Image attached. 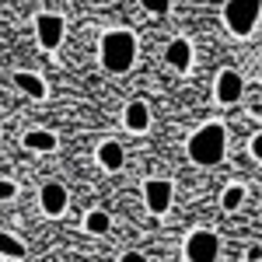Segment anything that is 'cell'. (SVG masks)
Listing matches in <instances>:
<instances>
[{
  "instance_id": "7",
  "label": "cell",
  "mask_w": 262,
  "mask_h": 262,
  "mask_svg": "<svg viewBox=\"0 0 262 262\" xmlns=\"http://www.w3.org/2000/svg\"><path fill=\"white\" fill-rule=\"evenodd\" d=\"M35 35H39V42H42V49H56L63 42V18L60 14H39L35 18Z\"/></svg>"
},
{
  "instance_id": "9",
  "label": "cell",
  "mask_w": 262,
  "mask_h": 262,
  "mask_svg": "<svg viewBox=\"0 0 262 262\" xmlns=\"http://www.w3.org/2000/svg\"><path fill=\"white\" fill-rule=\"evenodd\" d=\"M122 122H126L129 133H143V129L150 126V108H147V101L133 98L129 105H126V112H122Z\"/></svg>"
},
{
  "instance_id": "19",
  "label": "cell",
  "mask_w": 262,
  "mask_h": 262,
  "mask_svg": "<svg viewBox=\"0 0 262 262\" xmlns=\"http://www.w3.org/2000/svg\"><path fill=\"white\" fill-rule=\"evenodd\" d=\"M252 158H259V161H262V133L252 137Z\"/></svg>"
},
{
  "instance_id": "2",
  "label": "cell",
  "mask_w": 262,
  "mask_h": 262,
  "mask_svg": "<svg viewBox=\"0 0 262 262\" xmlns=\"http://www.w3.org/2000/svg\"><path fill=\"white\" fill-rule=\"evenodd\" d=\"M224 150H227V129L221 122H206L203 129L189 137V158L203 168H213L224 158Z\"/></svg>"
},
{
  "instance_id": "17",
  "label": "cell",
  "mask_w": 262,
  "mask_h": 262,
  "mask_svg": "<svg viewBox=\"0 0 262 262\" xmlns=\"http://www.w3.org/2000/svg\"><path fill=\"white\" fill-rule=\"evenodd\" d=\"M143 11H150V14H168V7H171V0H140Z\"/></svg>"
},
{
  "instance_id": "6",
  "label": "cell",
  "mask_w": 262,
  "mask_h": 262,
  "mask_svg": "<svg viewBox=\"0 0 262 262\" xmlns=\"http://www.w3.org/2000/svg\"><path fill=\"white\" fill-rule=\"evenodd\" d=\"M67 203H70V192H67V185L60 182H46L39 192V206L42 213H49V217H60L63 210H67Z\"/></svg>"
},
{
  "instance_id": "14",
  "label": "cell",
  "mask_w": 262,
  "mask_h": 262,
  "mask_svg": "<svg viewBox=\"0 0 262 262\" xmlns=\"http://www.w3.org/2000/svg\"><path fill=\"white\" fill-rule=\"evenodd\" d=\"M0 255H7V259H25V255H28V248H25L14 234L0 231Z\"/></svg>"
},
{
  "instance_id": "11",
  "label": "cell",
  "mask_w": 262,
  "mask_h": 262,
  "mask_svg": "<svg viewBox=\"0 0 262 262\" xmlns=\"http://www.w3.org/2000/svg\"><path fill=\"white\" fill-rule=\"evenodd\" d=\"M122 161H126V158H122V147L116 140H105L98 147V164L105 168V171H119Z\"/></svg>"
},
{
  "instance_id": "1",
  "label": "cell",
  "mask_w": 262,
  "mask_h": 262,
  "mask_svg": "<svg viewBox=\"0 0 262 262\" xmlns=\"http://www.w3.org/2000/svg\"><path fill=\"white\" fill-rule=\"evenodd\" d=\"M137 63V35L129 28H116L101 35V67L108 74H126Z\"/></svg>"
},
{
  "instance_id": "4",
  "label": "cell",
  "mask_w": 262,
  "mask_h": 262,
  "mask_svg": "<svg viewBox=\"0 0 262 262\" xmlns=\"http://www.w3.org/2000/svg\"><path fill=\"white\" fill-rule=\"evenodd\" d=\"M185 259L189 262H217L221 259V238L213 231H192L185 238Z\"/></svg>"
},
{
  "instance_id": "12",
  "label": "cell",
  "mask_w": 262,
  "mask_h": 262,
  "mask_svg": "<svg viewBox=\"0 0 262 262\" xmlns=\"http://www.w3.org/2000/svg\"><path fill=\"white\" fill-rule=\"evenodd\" d=\"M21 143L28 150H56V133H49V129H28Z\"/></svg>"
},
{
  "instance_id": "3",
  "label": "cell",
  "mask_w": 262,
  "mask_h": 262,
  "mask_svg": "<svg viewBox=\"0 0 262 262\" xmlns=\"http://www.w3.org/2000/svg\"><path fill=\"white\" fill-rule=\"evenodd\" d=\"M259 14H262V0H227V7H224V25H227L231 35L245 39V35H252Z\"/></svg>"
},
{
  "instance_id": "10",
  "label": "cell",
  "mask_w": 262,
  "mask_h": 262,
  "mask_svg": "<svg viewBox=\"0 0 262 262\" xmlns=\"http://www.w3.org/2000/svg\"><path fill=\"white\" fill-rule=\"evenodd\" d=\"M168 63H171L175 70H189V63H192V46H189V39H171L168 42Z\"/></svg>"
},
{
  "instance_id": "16",
  "label": "cell",
  "mask_w": 262,
  "mask_h": 262,
  "mask_svg": "<svg viewBox=\"0 0 262 262\" xmlns=\"http://www.w3.org/2000/svg\"><path fill=\"white\" fill-rule=\"evenodd\" d=\"M242 203H245V189L242 185H231V189L224 192V210H238Z\"/></svg>"
},
{
  "instance_id": "15",
  "label": "cell",
  "mask_w": 262,
  "mask_h": 262,
  "mask_svg": "<svg viewBox=\"0 0 262 262\" xmlns=\"http://www.w3.org/2000/svg\"><path fill=\"white\" fill-rule=\"evenodd\" d=\"M84 227H88L91 234H108V231H112V217H108L105 210H91V213H88V224H84Z\"/></svg>"
},
{
  "instance_id": "5",
  "label": "cell",
  "mask_w": 262,
  "mask_h": 262,
  "mask_svg": "<svg viewBox=\"0 0 262 262\" xmlns=\"http://www.w3.org/2000/svg\"><path fill=\"white\" fill-rule=\"evenodd\" d=\"M143 200H147L150 213H168V206L175 200V189H171V182H164V179H147L143 182Z\"/></svg>"
},
{
  "instance_id": "13",
  "label": "cell",
  "mask_w": 262,
  "mask_h": 262,
  "mask_svg": "<svg viewBox=\"0 0 262 262\" xmlns=\"http://www.w3.org/2000/svg\"><path fill=\"white\" fill-rule=\"evenodd\" d=\"M14 84H18L25 95H32V98H46V81H42L39 74L21 70V74H14Z\"/></svg>"
},
{
  "instance_id": "8",
  "label": "cell",
  "mask_w": 262,
  "mask_h": 262,
  "mask_svg": "<svg viewBox=\"0 0 262 262\" xmlns=\"http://www.w3.org/2000/svg\"><path fill=\"white\" fill-rule=\"evenodd\" d=\"M245 84H242V74L238 70H221L217 74V101L221 105H234V101L242 98Z\"/></svg>"
},
{
  "instance_id": "18",
  "label": "cell",
  "mask_w": 262,
  "mask_h": 262,
  "mask_svg": "<svg viewBox=\"0 0 262 262\" xmlns=\"http://www.w3.org/2000/svg\"><path fill=\"white\" fill-rule=\"evenodd\" d=\"M14 196H18V185L7 182V179H0V200H14Z\"/></svg>"
},
{
  "instance_id": "20",
  "label": "cell",
  "mask_w": 262,
  "mask_h": 262,
  "mask_svg": "<svg viewBox=\"0 0 262 262\" xmlns=\"http://www.w3.org/2000/svg\"><path fill=\"white\" fill-rule=\"evenodd\" d=\"M262 259V248L259 245H252V248H248V262H259Z\"/></svg>"
}]
</instances>
